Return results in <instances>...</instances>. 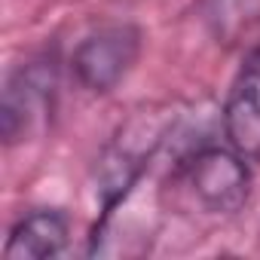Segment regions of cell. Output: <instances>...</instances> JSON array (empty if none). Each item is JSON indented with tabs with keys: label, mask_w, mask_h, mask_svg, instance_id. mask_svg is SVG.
<instances>
[{
	"label": "cell",
	"mask_w": 260,
	"mask_h": 260,
	"mask_svg": "<svg viewBox=\"0 0 260 260\" xmlns=\"http://www.w3.org/2000/svg\"><path fill=\"white\" fill-rule=\"evenodd\" d=\"M184 178L208 214H236L251 196V169L236 147H202L187 162Z\"/></svg>",
	"instance_id": "2"
},
{
	"label": "cell",
	"mask_w": 260,
	"mask_h": 260,
	"mask_svg": "<svg viewBox=\"0 0 260 260\" xmlns=\"http://www.w3.org/2000/svg\"><path fill=\"white\" fill-rule=\"evenodd\" d=\"M71 239V220L64 211L40 208L16 220V226L7 236L4 257L7 260H46L58 257L68 248Z\"/></svg>",
	"instance_id": "5"
},
{
	"label": "cell",
	"mask_w": 260,
	"mask_h": 260,
	"mask_svg": "<svg viewBox=\"0 0 260 260\" xmlns=\"http://www.w3.org/2000/svg\"><path fill=\"white\" fill-rule=\"evenodd\" d=\"M52 89L55 74L46 61H31L10 77L0 107V132L7 144L25 141V135H31L34 125L52 110Z\"/></svg>",
	"instance_id": "3"
},
{
	"label": "cell",
	"mask_w": 260,
	"mask_h": 260,
	"mask_svg": "<svg viewBox=\"0 0 260 260\" xmlns=\"http://www.w3.org/2000/svg\"><path fill=\"white\" fill-rule=\"evenodd\" d=\"M138 55L141 31L128 22H110L77 43L71 55V71L83 89H89L92 95H104L125 80Z\"/></svg>",
	"instance_id": "1"
},
{
	"label": "cell",
	"mask_w": 260,
	"mask_h": 260,
	"mask_svg": "<svg viewBox=\"0 0 260 260\" xmlns=\"http://www.w3.org/2000/svg\"><path fill=\"white\" fill-rule=\"evenodd\" d=\"M223 132L245 159H260V46L245 58L226 92Z\"/></svg>",
	"instance_id": "4"
}]
</instances>
